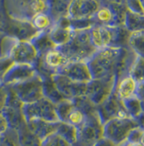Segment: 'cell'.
I'll list each match as a JSON object with an SVG mask.
<instances>
[{"mask_svg": "<svg viewBox=\"0 0 144 146\" xmlns=\"http://www.w3.org/2000/svg\"><path fill=\"white\" fill-rule=\"evenodd\" d=\"M136 53L128 46H109L100 50L88 61L93 79L119 78L128 74Z\"/></svg>", "mask_w": 144, "mask_h": 146, "instance_id": "obj_1", "label": "cell"}, {"mask_svg": "<svg viewBox=\"0 0 144 146\" xmlns=\"http://www.w3.org/2000/svg\"><path fill=\"white\" fill-rule=\"evenodd\" d=\"M0 56L10 57L14 64L35 66L40 55L31 41H21L6 35L1 40Z\"/></svg>", "mask_w": 144, "mask_h": 146, "instance_id": "obj_2", "label": "cell"}, {"mask_svg": "<svg viewBox=\"0 0 144 146\" xmlns=\"http://www.w3.org/2000/svg\"><path fill=\"white\" fill-rule=\"evenodd\" d=\"M89 30H74L68 42L59 48L70 62H88L97 52L91 43Z\"/></svg>", "mask_w": 144, "mask_h": 146, "instance_id": "obj_3", "label": "cell"}, {"mask_svg": "<svg viewBox=\"0 0 144 146\" xmlns=\"http://www.w3.org/2000/svg\"><path fill=\"white\" fill-rule=\"evenodd\" d=\"M127 11L125 1H101V6L93 18L94 24L112 28L123 27Z\"/></svg>", "mask_w": 144, "mask_h": 146, "instance_id": "obj_4", "label": "cell"}, {"mask_svg": "<svg viewBox=\"0 0 144 146\" xmlns=\"http://www.w3.org/2000/svg\"><path fill=\"white\" fill-rule=\"evenodd\" d=\"M77 129V141L74 146H95L104 138V123L98 110L86 115V121Z\"/></svg>", "mask_w": 144, "mask_h": 146, "instance_id": "obj_5", "label": "cell"}, {"mask_svg": "<svg viewBox=\"0 0 144 146\" xmlns=\"http://www.w3.org/2000/svg\"><path fill=\"white\" fill-rule=\"evenodd\" d=\"M139 127L136 119L115 118L104 124V137L112 141L117 146H123L128 141L131 131Z\"/></svg>", "mask_w": 144, "mask_h": 146, "instance_id": "obj_6", "label": "cell"}, {"mask_svg": "<svg viewBox=\"0 0 144 146\" xmlns=\"http://www.w3.org/2000/svg\"><path fill=\"white\" fill-rule=\"evenodd\" d=\"M69 63L66 54L59 48H54L40 55L35 68L41 77L52 76L60 73Z\"/></svg>", "mask_w": 144, "mask_h": 146, "instance_id": "obj_7", "label": "cell"}, {"mask_svg": "<svg viewBox=\"0 0 144 146\" xmlns=\"http://www.w3.org/2000/svg\"><path fill=\"white\" fill-rule=\"evenodd\" d=\"M8 86L24 104L35 103L45 97L43 79L38 73L28 81Z\"/></svg>", "mask_w": 144, "mask_h": 146, "instance_id": "obj_8", "label": "cell"}, {"mask_svg": "<svg viewBox=\"0 0 144 146\" xmlns=\"http://www.w3.org/2000/svg\"><path fill=\"white\" fill-rule=\"evenodd\" d=\"M23 113L27 121L31 119H42L48 122L60 121L56 112V104L46 97L35 103L24 104Z\"/></svg>", "mask_w": 144, "mask_h": 146, "instance_id": "obj_9", "label": "cell"}, {"mask_svg": "<svg viewBox=\"0 0 144 146\" xmlns=\"http://www.w3.org/2000/svg\"><path fill=\"white\" fill-rule=\"evenodd\" d=\"M117 78L93 79L86 84V97L98 107L112 94Z\"/></svg>", "mask_w": 144, "mask_h": 146, "instance_id": "obj_10", "label": "cell"}, {"mask_svg": "<svg viewBox=\"0 0 144 146\" xmlns=\"http://www.w3.org/2000/svg\"><path fill=\"white\" fill-rule=\"evenodd\" d=\"M9 98L2 114L9 122L10 129L17 131L27 124V121L23 113L24 104L17 98V96L9 87Z\"/></svg>", "mask_w": 144, "mask_h": 146, "instance_id": "obj_11", "label": "cell"}, {"mask_svg": "<svg viewBox=\"0 0 144 146\" xmlns=\"http://www.w3.org/2000/svg\"><path fill=\"white\" fill-rule=\"evenodd\" d=\"M97 110H98L100 118H101L104 124L115 118L131 117L125 108L124 103L117 98V96L114 91L101 106L97 107Z\"/></svg>", "mask_w": 144, "mask_h": 146, "instance_id": "obj_12", "label": "cell"}, {"mask_svg": "<svg viewBox=\"0 0 144 146\" xmlns=\"http://www.w3.org/2000/svg\"><path fill=\"white\" fill-rule=\"evenodd\" d=\"M4 28L8 36L21 41L32 42L41 33L32 26L31 21H26V20L11 18Z\"/></svg>", "mask_w": 144, "mask_h": 146, "instance_id": "obj_13", "label": "cell"}, {"mask_svg": "<svg viewBox=\"0 0 144 146\" xmlns=\"http://www.w3.org/2000/svg\"><path fill=\"white\" fill-rule=\"evenodd\" d=\"M58 90L66 100L73 101L79 97L86 95V84L73 82L69 78L62 74H54L51 76Z\"/></svg>", "mask_w": 144, "mask_h": 146, "instance_id": "obj_14", "label": "cell"}, {"mask_svg": "<svg viewBox=\"0 0 144 146\" xmlns=\"http://www.w3.org/2000/svg\"><path fill=\"white\" fill-rule=\"evenodd\" d=\"M100 6H101V1H94V0L71 1L68 18L72 21L93 20Z\"/></svg>", "mask_w": 144, "mask_h": 146, "instance_id": "obj_15", "label": "cell"}, {"mask_svg": "<svg viewBox=\"0 0 144 146\" xmlns=\"http://www.w3.org/2000/svg\"><path fill=\"white\" fill-rule=\"evenodd\" d=\"M58 74L66 76L73 82L79 84H87L93 80L87 62H70Z\"/></svg>", "mask_w": 144, "mask_h": 146, "instance_id": "obj_16", "label": "cell"}, {"mask_svg": "<svg viewBox=\"0 0 144 146\" xmlns=\"http://www.w3.org/2000/svg\"><path fill=\"white\" fill-rule=\"evenodd\" d=\"M36 74L37 71L35 66L14 64L6 74L3 80V84L6 86H13V84L28 81L33 78Z\"/></svg>", "mask_w": 144, "mask_h": 146, "instance_id": "obj_17", "label": "cell"}, {"mask_svg": "<svg viewBox=\"0 0 144 146\" xmlns=\"http://www.w3.org/2000/svg\"><path fill=\"white\" fill-rule=\"evenodd\" d=\"M137 86L139 84L129 74H125L117 79L114 92L119 100L125 102L137 97Z\"/></svg>", "mask_w": 144, "mask_h": 146, "instance_id": "obj_18", "label": "cell"}, {"mask_svg": "<svg viewBox=\"0 0 144 146\" xmlns=\"http://www.w3.org/2000/svg\"><path fill=\"white\" fill-rule=\"evenodd\" d=\"M73 31L74 30L71 27L70 20L69 18H66L56 23L48 33L51 41L55 44V46L57 48H60L68 42L72 36Z\"/></svg>", "mask_w": 144, "mask_h": 146, "instance_id": "obj_19", "label": "cell"}, {"mask_svg": "<svg viewBox=\"0 0 144 146\" xmlns=\"http://www.w3.org/2000/svg\"><path fill=\"white\" fill-rule=\"evenodd\" d=\"M58 122H48L42 119H31L27 121V127L38 138L44 141L48 137L57 132Z\"/></svg>", "mask_w": 144, "mask_h": 146, "instance_id": "obj_20", "label": "cell"}, {"mask_svg": "<svg viewBox=\"0 0 144 146\" xmlns=\"http://www.w3.org/2000/svg\"><path fill=\"white\" fill-rule=\"evenodd\" d=\"M70 4L71 1H49L48 14L55 24L63 19L68 18Z\"/></svg>", "mask_w": 144, "mask_h": 146, "instance_id": "obj_21", "label": "cell"}, {"mask_svg": "<svg viewBox=\"0 0 144 146\" xmlns=\"http://www.w3.org/2000/svg\"><path fill=\"white\" fill-rule=\"evenodd\" d=\"M16 135L19 146H42L43 141L29 129L27 124L17 130Z\"/></svg>", "mask_w": 144, "mask_h": 146, "instance_id": "obj_22", "label": "cell"}, {"mask_svg": "<svg viewBox=\"0 0 144 146\" xmlns=\"http://www.w3.org/2000/svg\"><path fill=\"white\" fill-rule=\"evenodd\" d=\"M42 79L44 84V95H45L46 98H48V100H50L55 104L66 100L58 90L51 76H45V77H42Z\"/></svg>", "mask_w": 144, "mask_h": 146, "instance_id": "obj_23", "label": "cell"}, {"mask_svg": "<svg viewBox=\"0 0 144 146\" xmlns=\"http://www.w3.org/2000/svg\"><path fill=\"white\" fill-rule=\"evenodd\" d=\"M31 22L32 26L41 33H48L55 25L54 21L52 20L51 16L49 15L48 13L37 14L31 20Z\"/></svg>", "mask_w": 144, "mask_h": 146, "instance_id": "obj_24", "label": "cell"}, {"mask_svg": "<svg viewBox=\"0 0 144 146\" xmlns=\"http://www.w3.org/2000/svg\"><path fill=\"white\" fill-rule=\"evenodd\" d=\"M128 74L137 84L144 83V58L136 54V57L131 64Z\"/></svg>", "mask_w": 144, "mask_h": 146, "instance_id": "obj_25", "label": "cell"}, {"mask_svg": "<svg viewBox=\"0 0 144 146\" xmlns=\"http://www.w3.org/2000/svg\"><path fill=\"white\" fill-rule=\"evenodd\" d=\"M128 48L137 55L144 58V31L131 33L128 40Z\"/></svg>", "mask_w": 144, "mask_h": 146, "instance_id": "obj_26", "label": "cell"}, {"mask_svg": "<svg viewBox=\"0 0 144 146\" xmlns=\"http://www.w3.org/2000/svg\"><path fill=\"white\" fill-rule=\"evenodd\" d=\"M56 133H58L59 135H61L64 139H66L69 143L72 144V146H74V144L76 143L78 129H77V127L73 126V125H71L70 123L59 121Z\"/></svg>", "mask_w": 144, "mask_h": 146, "instance_id": "obj_27", "label": "cell"}, {"mask_svg": "<svg viewBox=\"0 0 144 146\" xmlns=\"http://www.w3.org/2000/svg\"><path fill=\"white\" fill-rule=\"evenodd\" d=\"M124 27L130 33L144 31V15H137L127 11Z\"/></svg>", "mask_w": 144, "mask_h": 146, "instance_id": "obj_28", "label": "cell"}, {"mask_svg": "<svg viewBox=\"0 0 144 146\" xmlns=\"http://www.w3.org/2000/svg\"><path fill=\"white\" fill-rule=\"evenodd\" d=\"M32 43H33V45L35 46V48H37L38 52H39V55L45 53L48 49L57 48V46H55V44L51 41L48 33H40V35H38L33 41H32Z\"/></svg>", "mask_w": 144, "mask_h": 146, "instance_id": "obj_29", "label": "cell"}, {"mask_svg": "<svg viewBox=\"0 0 144 146\" xmlns=\"http://www.w3.org/2000/svg\"><path fill=\"white\" fill-rule=\"evenodd\" d=\"M86 119V114L84 112L83 110L78 108L77 106H75L70 111L69 114L67 115V118L66 119V122L70 123L71 125L75 127H80L81 125L84 124V122Z\"/></svg>", "mask_w": 144, "mask_h": 146, "instance_id": "obj_30", "label": "cell"}, {"mask_svg": "<svg viewBox=\"0 0 144 146\" xmlns=\"http://www.w3.org/2000/svg\"><path fill=\"white\" fill-rule=\"evenodd\" d=\"M125 106V108L127 110L132 118L137 119L140 114L143 112V107H142V103L140 102L137 97L130 99L128 101L123 102Z\"/></svg>", "mask_w": 144, "mask_h": 146, "instance_id": "obj_31", "label": "cell"}, {"mask_svg": "<svg viewBox=\"0 0 144 146\" xmlns=\"http://www.w3.org/2000/svg\"><path fill=\"white\" fill-rule=\"evenodd\" d=\"M74 107V103L69 100H64L56 104V112L60 121L66 122L67 115Z\"/></svg>", "mask_w": 144, "mask_h": 146, "instance_id": "obj_32", "label": "cell"}, {"mask_svg": "<svg viewBox=\"0 0 144 146\" xmlns=\"http://www.w3.org/2000/svg\"><path fill=\"white\" fill-rule=\"evenodd\" d=\"M42 146H72V144L58 133H54L44 139Z\"/></svg>", "mask_w": 144, "mask_h": 146, "instance_id": "obj_33", "label": "cell"}, {"mask_svg": "<svg viewBox=\"0 0 144 146\" xmlns=\"http://www.w3.org/2000/svg\"><path fill=\"white\" fill-rule=\"evenodd\" d=\"M0 146H19L16 131L10 129L6 134L0 135Z\"/></svg>", "mask_w": 144, "mask_h": 146, "instance_id": "obj_34", "label": "cell"}, {"mask_svg": "<svg viewBox=\"0 0 144 146\" xmlns=\"http://www.w3.org/2000/svg\"><path fill=\"white\" fill-rule=\"evenodd\" d=\"M14 65L13 61L8 56H0V83H3L6 74Z\"/></svg>", "mask_w": 144, "mask_h": 146, "instance_id": "obj_35", "label": "cell"}, {"mask_svg": "<svg viewBox=\"0 0 144 146\" xmlns=\"http://www.w3.org/2000/svg\"><path fill=\"white\" fill-rule=\"evenodd\" d=\"M127 10L137 15H144V8L142 1L134 0V1H126Z\"/></svg>", "mask_w": 144, "mask_h": 146, "instance_id": "obj_36", "label": "cell"}, {"mask_svg": "<svg viewBox=\"0 0 144 146\" xmlns=\"http://www.w3.org/2000/svg\"><path fill=\"white\" fill-rule=\"evenodd\" d=\"M9 86L0 83V113L3 112L9 98Z\"/></svg>", "mask_w": 144, "mask_h": 146, "instance_id": "obj_37", "label": "cell"}, {"mask_svg": "<svg viewBox=\"0 0 144 146\" xmlns=\"http://www.w3.org/2000/svg\"><path fill=\"white\" fill-rule=\"evenodd\" d=\"M144 134V129L141 127H137L131 131L130 135H129L128 141H140L141 138Z\"/></svg>", "mask_w": 144, "mask_h": 146, "instance_id": "obj_38", "label": "cell"}, {"mask_svg": "<svg viewBox=\"0 0 144 146\" xmlns=\"http://www.w3.org/2000/svg\"><path fill=\"white\" fill-rule=\"evenodd\" d=\"M9 130H10V126H9L7 119L2 113H0V135L6 134Z\"/></svg>", "mask_w": 144, "mask_h": 146, "instance_id": "obj_39", "label": "cell"}, {"mask_svg": "<svg viewBox=\"0 0 144 146\" xmlns=\"http://www.w3.org/2000/svg\"><path fill=\"white\" fill-rule=\"evenodd\" d=\"M137 98L144 104V83L139 84L137 86Z\"/></svg>", "mask_w": 144, "mask_h": 146, "instance_id": "obj_40", "label": "cell"}, {"mask_svg": "<svg viewBox=\"0 0 144 146\" xmlns=\"http://www.w3.org/2000/svg\"><path fill=\"white\" fill-rule=\"evenodd\" d=\"M95 146H117L112 141H110V139H108L106 138H102L101 139L100 141L97 142Z\"/></svg>", "mask_w": 144, "mask_h": 146, "instance_id": "obj_41", "label": "cell"}, {"mask_svg": "<svg viewBox=\"0 0 144 146\" xmlns=\"http://www.w3.org/2000/svg\"><path fill=\"white\" fill-rule=\"evenodd\" d=\"M137 121V123H139V126L141 127L142 129H144V111L140 114V115L137 117V118L136 119Z\"/></svg>", "mask_w": 144, "mask_h": 146, "instance_id": "obj_42", "label": "cell"}, {"mask_svg": "<svg viewBox=\"0 0 144 146\" xmlns=\"http://www.w3.org/2000/svg\"><path fill=\"white\" fill-rule=\"evenodd\" d=\"M123 146H144L140 141H127Z\"/></svg>", "mask_w": 144, "mask_h": 146, "instance_id": "obj_43", "label": "cell"}, {"mask_svg": "<svg viewBox=\"0 0 144 146\" xmlns=\"http://www.w3.org/2000/svg\"><path fill=\"white\" fill-rule=\"evenodd\" d=\"M140 142L144 145V134H143V136H142V138H141V141H140Z\"/></svg>", "mask_w": 144, "mask_h": 146, "instance_id": "obj_44", "label": "cell"}]
</instances>
